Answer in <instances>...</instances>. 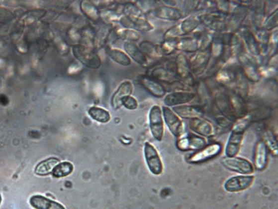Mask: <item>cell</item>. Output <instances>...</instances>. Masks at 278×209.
Masks as SVG:
<instances>
[{
	"label": "cell",
	"mask_w": 278,
	"mask_h": 209,
	"mask_svg": "<svg viewBox=\"0 0 278 209\" xmlns=\"http://www.w3.org/2000/svg\"><path fill=\"white\" fill-rule=\"evenodd\" d=\"M46 13V10L44 9L32 10L23 16V18L21 19V22L26 25L31 23L44 16Z\"/></svg>",
	"instance_id": "cell-39"
},
{
	"label": "cell",
	"mask_w": 278,
	"mask_h": 209,
	"mask_svg": "<svg viewBox=\"0 0 278 209\" xmlns=\"http://www.w3.org/2000/svg\"><path fill=\"white\" fill-rule=\"evenodd\" d=\"M206 142L202 136L196 135H183L177 141L176 146L183 152L196 151L206 146Z\"/></svg>",
	"instance_id": "cell-7"
},
{
	"label": "cell",
	"mask_w": 278,
	"mask_h": 209,
	"mask_svg": "<svg viewBox=\"0 0 278 209\" xmlns=\"http://www.w3.org/2000/svg\"><path fill=\"white\" fill-rule=\"evenodd\" d=\"M120 24L127 29L135 31L148 32L152 30L153 26L144 17H134L123 15L119 20Z\"/></svg>",
	"instance_id": "cell-11"
},
{
	"label": "cell",
	"mask_w": 278,
	"mask_h": 209,
	"mask_svg": "<svg viewBox=\"0 0 278 209\" xmlns=\"http://www.w3.org/2000/svg\"><path fill=\"white\" fill-rule=\"evenodd\" d=\"M123 47L129 58H132L136 63L143 66L147 65V57L137 45L133 42L126 41Z\"/></svg>",
	"instance_id": "cell-24"
},
{
	"label": "cell",
	"mask_w": 278,
	"mask_h": 209,
	"mask_svg": "<svg viewBox=\"0 0 278 209\" xmlns=\"http://www.w3.org/2000/svg\"><path fill=\"white\" fill-rule=\"evenodd\" d=\"M217 81L222 85H229L233 82L234 73L228 69L221 70L217 73Z\"/></svg>",
	"instance_id": "cell-40"
},
{
	"label": "cell",
	"mask_w": 278,
	"mask_h": 209,
	"mask_svg": "<svg viewBox=\"0 0 278 209\" xmlns=\"http://www.w3.org/2000/svg\"><path fill=\"white\" fill-rule=\"evenodd\" d=\"M163 113L165 122L170 132L177 138H180L184 135L185 127L179 117L166 106L163 107Z\"/></svg>",
	"instance_id": "cell-8"
},
{
	"label": "cell",
	"mask_w": 278,
	"mask_h": 209,
	"mask_svg": "<svg viewBox=\"0 0 278 209\" xmlns=\"http://www.w3.org/2000/svg\"><path fill=\"white\" fill-rule=\"evenodd\" d=\"M200 38L195 36L194 38L187 37L177 40V49L186 52H194L200 49L198 39Z\"/></svg>",
	"instance_id": "cell-30"
},
{
	"label": "cell",
	"mask_w": 278,
	"mask_h": 209,
	"mask_svg": "<svg viewBox=\"0 0 278 209\" xmlns=\"http://www.w3.org/2000/svg\"><path fill=\"white\" fill-rule=\"evenodd\" d=\"M173 111L177 116L185 119L202 118L204 115L202 107L195 105L176 106L173 107Z\"/></svg>",
	"instance_id": "cell-18"
},
{
	"label": "cell",
	"mask_w": 278,
	"mask_h": 209,
	"mask_svg": "<svg viewBox=\"0 0 278 209\" xmlns=\"http://www.w3.org/2000/svg\"><path fill=\"white\" fill-rule=\"evenodd\" d=\"M233 73V82L236 91H237L235 93L240 95L242 97H246L249 92V84H248V80L245 76L243 70L241 67L236 68Z\"/></svg>",
	"instance_id": "cell-21"
},
{
	"label": "cell",
	"mask_w": 278,
	"mask_h": 209,
	"mask_svg": "<svg viewBox=\"0 0 278 209\" xmlns=\"http://www.w3.org/2000/svg\"><path fill=\"white\" fill-rule=\"evenodd\" d=\"M107 53L112 60L122 66L127 67L132 63L131 59L129 58L126 53L122 50L110 49Z\"/></svg>",
	"instance_id": "cell-32"
},
{
	"label": "cell",
	"mask_w": 278,
	"mask_h": 209,
	"mask_svg": "<svg viewBox=\"0 0 278 209\" xmlns=\"http://www.w3.org/2000/svg\"><path fill=\"white\" fill-rule=\"evenodd\" d=\"M153 14L157 18L169 20H179L183 16L180 9L167 5L157 7Z\"/></svg>",
	"instance_id": "cell-22"
},
{
	"label": "cell",
	"mask_w": 278,
	"mask_h": 209,
	"mask_svg": "<svg viewBox=\"0 0 278 209\" xmlns=\"http://www.w3.org/2000/svg\"><path fill=\"white\" fill-rule=\"evenodd\" d=\"M215 103L217 108L221 112L224 117L232 122H235V117L230 105L228 94L224 93H217L215 96Z\"/></svg>",
	"instance_id": "cell-14"
},
{
	"label": "cell",
	"mask_w": 278,
	"mask_h": 209,
	"mask_svg": "<svg viewBox=\"0 0 278 209\" xmlns=\"http://www.w3.org/2000/svg\"><path fill=\"white\" fill-rule=\"evenodd\" d=\"M140 83L142 86L154 97L162 98L166 94L164 86L156 80L147 76L141 77Z\"/></svg>",
	"instance_id": "cell-23"
},
{
	"label": "cell",
	"mask_w": 278,
	"mask_h": 209,
	"mask_svg": "<svg viewBox=\"0 0 278 209\" xmlns=\"http://www.w3.org/2000/svg\"><path fill=\"white\" fill-rule=\"evenodd\" d=\"M60 163V160L56 158H51L41 161L35 168V173L39 176L49 175Z\"/></svg>",
	"instance_id": "cell-27"
},
{
	"label": "cell",
	"mask_w": 278,
	"mask_h": 209,
	"mask_svg": "<svg viewBox=\"0 0 278 209\" xmlns=\"http://www.w3.org/2000/svg\"><path fill=\"white\" fill-rule=\"evenodd\" d=\"M160 46L163 54L167 55L172 54L177 49V40L176 39L165 40L162 44Z\"/></svg>",
	"instance_id": "cell-41"
},
{
	"label": "cell",
	"mask_w": 278,
	"mask_h": 209,
	"mask_svg": "<svg viewBox=\"0 0 278 209\" xmlns=\"http://www.w3.org/2000/svg\"><path fill=\"white\" fill-rule=\"evenodd\" d=\"M144 154L146 163L153 175H161L163 171V164L156 149L149 142L145 143Z\"/></svg>",
	"instance_id": "cell-3"
},
{
	"label": "cell",
	"mask_w": 278,
	"mask_h": 209,
	"mask_svg": "<svg viewBox=\"0 0 278 209\" xmlns=\"http://www.w3.org/2000/svg\"><path fill=\"white\" fill-rule=\"evenodd\" d=\"M72 51L75 57L88 68L97 69L102 64L101 59L97 53L84 45L75 44Z\"/></svg>",
	"instance_id": "cell-1"
},
{
	"label": "cell",
	"mask_w": 278,
	"mask_h": 209,
	"mask_svg": "<svg viewBox=\"0 0 278 209\" xmlns=\"http://www.w3.org/2000/svg\"><path fill=\"white\" fill-rule=\"evenodd\" d=\"M263 136L264 139L263 142L266 147L269 148L272 153L277 156L278 152L277 141L273 133L271 131L266 130Z\"/></svg>",
	"instance_id": "cell-37"
},
{
	"label": "cell",
	"mask_w": 278,
	"mask_h": 209,
	"mask_svg": "<svg viewBox=\"0 0 278 209\" xmlns=\"http://www.w3.org/2000/svg\"><path fill=\"white\" fill-rule=\"evenodd\" d=\"M222 147L219 143H212L205 146L200 150L195 152L187 159L188 163L191 164H198L204 162L210 159L214 158L220 154Z\"/></svg>",
	"instance_id": "cell-6"
},
{
	"label": "cell",
	"mask_w": 278,
	"mask_h": 209,
	"mask_svg": "<svg viewBox=\"0 0 278 209\" xmlns=\"http://www.w3.org/2000/svg\"><path fill=\"white\" fill-rule=\"evenodd\" d=\"M116 34L118 38L126 40L129 42L137 41L141 38L140 33L131 29H120L116 31Z\"/></svg>",
	"instance_id": "cell-36"
},
{
	"label": "cell",
	"mask_w": 278,
	"mask_h": 209,
	"mask_svg": "<svg viewBox=\"0 0 278 209\" xmlns=\"http://www.w3.org/2000/svg\"><path fill=\"white\" fill-rule=\"evenodd\" d=\"M211 56V46L204 50H200L189 61L191 71L196 75L203 73L208 66Z\"/></svg>",
	"instance_id": "cell-12"
},
{
	"label": "cell",
	"mask_w": 278,
	"mask_h": 209,
	"mask_svg": "<svg viewBox=\"0 0 278 209\" xmlns=\"http://www.w3.org/2000/svg\"><path fill=\"white\" fill-rule=\"evenodd\" d=\"M122 105L130 110L137 109L138 106L137 100L131 95L126 97L122 100Z\"/></svg>",
	"instance_id": "cell-44"
},
{
	"label": "cell",
	"mask_w": 278,
	"mask_h": 209,
	"mask_svg": "<svg viewBox=\"0 0 278 209\" xmlns=\"http://www.w3.org/2000/svg\"><path fill=\"white\" fill-rule=\"evenodd\" d=\"M243 37L248 50L254 55H259L261 53V48L253 34L250 31H245Z\"/></svg>",
	"instance_id": "cell-33"
},
{
	"label": "cell",
	"mask_w": 278,
	"mask_h": 209,
	"mask_svg": "<svg viewBox=\"0 0 278 209\" xmlns=\"http://www.w3.org/2000/svg\"><path fill=\"white\" fill-rule=\"evenodd\" d=\"M221 163L226 169L241 175H250L254 171L253 165L245 159L239 157H225Z\"/></svg>",
	"instance_id": "cell-2"
},
{
	"label": "cell",
	"mask_w": 278,
	"mask_h": 209,
	"mask_svg": "<svg viewBox=\"0 0 278 209\" xmlns=\"http://www.w3.org/2000/svg\"><path fill=\"white\" fill-rule=\"evenodd\" d=\"M113 30V27L110 23H108L99 28L96 33L94 40V47L97 50L103 48L107 43L110 35Z\"/></svg>",
	"instance_id": "cell-28"
},
{
	"label": "cell",
	"mask_w": 278,
	"mask_h": 209,
	"mask_svg": "<svg viewBox=\"0 0 278 209\" xmlns=\"http://www.w3.org/2000/svg\"><path fill=\"white\" fill-rule=\"evenodd\" d=\"M278 25V9L272 13L264 23V28L266 30H271Z\"/></svg>",
	"instance_id": "cell-42"
},
{
	"label": "cell",
	"mask_w": 278,
	"mask_h": 209,
	"mask_svg": "<svg viewBox=\"0 0 278 209\" xmlns=\"http://www.w3.org/2000/svg\"><path fill=\"white\" fill-rule=\"evenodd\" d=\"M245 131L233 126L225 148L226 157H235L239 154Z\"/></svg>",
	"instance_id": "cell-10"
},
{
	"label": "cell",
	"mask_w": 278,
	"mask_h": 209,
	"mask_svg": "<svg viewBox=\"0 0 278 209\" xmlns=\"http://www.w3.org/2000/svg\"><path fill=\"white\" fill-rule=\"evenodd\" d=\"M255 179L252 175H242L230 178L224 184V188L229 193H237L250 188Z\"/></svg>",
	"instance_id": "cell-9"
},
{
	"label": "cell",
	"mask_w": 278,
	"mask_h": 209,
	"mask_svg": "<svg viewBox=\"0 0 278 209\" xmlns=\"http://www.w3.org/2000/svg\"><path fill=\"white\" fill-rule=\"evenodd\" d=\"M188 125L193 132L203 137H210L215 134L212 125L201 118L190 119Z\"/></svg>",
	"instance_id": "cell-13"
},
{
	"label": "cell",
	"mask_w": 278,
	"mask_h": 209,
	"mask_svg": "<svg viewBox=\"0 0 278 209\" xmlns=\"http://www.w3.org/2000/svg\"><path fill=\"white\" fill-rule=\"evenodd\" d=\"M268 148L263 141H259L254 149L253 166L259 171L264 170L267 166Z\"/></svg>",
	"instance_id": "cell-16"
},
{
	"label": "cell",
	"mask_w": 278,
	"mask_h": 209,
	"mask_svg": "<svg viewBox=\"0 0 278 209\" xmlns=\"http://www.w3.org/2000/svg\"><path fill=\"white\" fill-rule=\"evenodd\" d=\"M122 13L125 14L124 15L134 17H142L144 14L137 4L131 2L123 4Z\"/></svg>",
	"instance_id": "cell-38"
},
{
	"label": "cell",
	"mask_w": 278,
	"mask_h": 209,
	"mask_svg": "<svg viewBox=\"0 0 278 209\" xmlns=\"http://www.w3.org/2000/svg\"><path fill=\"white\" fill-rule=\"evenodd\" d=\"M195 97H196V94L191 92H173L165 97L164 103L168 106H176L190 102Z\"/></svg>",
	"instance_id": "cell-19"
},
{
	"label": "cell",
	"mask_w": 278,
	"mask_h": 209,
	"mask_svg": "<svg viewBox=\"0 0 278 209\" xmlns=\"http://www.w3.org/2000/svg\"><path fill=\"white\" fill-rule=\"evenodd\" d=\"M95 31L90 26H86L81 31V40L80 44L84 45L89 48L93 49L94 40L96 37Z\"/></svg>",
	"instance_id": "cell-31"
},
{
	"label": "cell",
	"mask_w": 278,
	"mask_h": 209,
	"mask_svg": "<svg viewBox=\"0 0 278 209\" xmlns=\"http://www.w3.org/2000/svg\"><path fill=\"white\" fill-rule=\"evenodd\" d=\"M89 115L94 120L100 123H106L110 121V113L105 110L98 107H92L89 110Z\"/></svg>",
	"instance_id": "cell-34"
},
{
	"label": "cell",
	"mask_w": 278,
	"mask_h": 209,
	"mask_svg": "<svg viewBox=\"0 0 278 209\" xmlns=\"http://www.w3.org/2000/svg\"><path fill=\"white\" fill-rule=\"evenodd\" d=\"M133 91V86L131 82L125 81L123 82L111 98V103L114 110H118L122 106V100L127 96H130Z\"/></svg>",
	"instance_id": "cell-15"
},
{
	"label": "cell",
	"mask_w": 278,
	"mask_h": 209,
	"mask_svg": "<svg viewBox=\"0 0 278 209\" xmlns=\"http://www.w3.org/2000/svg\"><path fill=\"white\" fill-rule=\"evenodd\" d=\"M1 202H2V197L1 195H0V205H1Z\"/></svg>",
	"instance_id": "cell-47"
},
{
	"label": "cell",
	"mask_w": 278,
	"mask_h": 209,
	"mask_svg": "<svg viewBox=\"0 0 278 209\" xmlns=\"http://www.w3.org/2000/svg\"><path fill=\"white\" fill-rule=\"evenodd\" d=\"M139 47L147 57L158 59L163 56V53L161 46L153 44L149 41H142L140 44Z\"/></svg>",
	"instance_id": "cell-29"
},
{
	"label": "cell",
	"mask_w": 278,
	"mask_h": 209,
	"mask_svg": "<svg viewBox=\"0 0 278 209\" xmlns=\"http://www.w3.org/2000/svg\"><path fill=\"white\" fill-rule=\"evenodd\" d=\"M151 77L157 81L170 85H174L179 82L176 73L167 68L158 67L153 69L151 72Z\"/></svg>",
	"instance_id": "cell-20"
},
{
	"label": "cell",
	"mask_w": 278,
	"mask_h": 209,
	"mask_svg": "<svg viewBox=\"0 0 278 209\" xmlns=\"http://www.w3.org/2000/svg\"><path fill=\"white\" fill-rule=\"evenodd\" d=\"M230 105L234 114L238 119L246 117L248 113V106L243 97L237 93L228 94Z\"/></svg>",
	"instance_id": "cell-17"
},
{
	"label": "cell",
	"mask_w": 278,
	"mask_h": 209,
	"mask_svg": "<svg viewBox=\"0 0 278 209\" xmlns=\"http://www.w3.org/2000/svg\"><path fill=\"white\" fill-rule=\"evenodd\" d=\"M120 15L116 12L115 10L108 9L100 12V17H102L106 21H113L119 20Z\"/></svg>",
	"instance_id": "cell-43"
},
{
	"label": "cell",
	"mask_w": 278,
	"mask_h": 209,
	"mask_svg": "<svg viewBox=\"0 0 278 209\" xmlns=\"http://www.w3.org/2000/svg\"><path fill=\"white\" fill-rule=\"evenodd\" d=\"M67 35L70 39L75 43H79L81 40V31L74 27H71L67 31Z\"/></svg>",
	"instance_id": "cell-45"
},
{
	"label": "cell",
	"mask_w": 278,
	"mask_h": 209,
	"mask_svg": "<svg viewBox=\"0 0 278 209\" xmlns=\"http://www.w3.org/2000/svg\"><path fill=\"white\" fill-rule=\"evenodd\" d=\"M80 9L85 16L94 22H97L100 19V11L96 4L92 1H82Z\"/></svg>",
	"instance_id": "cell-26"
},
{
	"label": "cell",
	"mask_w": 278,
	"mask_h": 209,
	"mask_svg": "<svg viewBox=\"0 0 278 209\" xmlns=\"http://www.w3.org/2000/svg\"><path fill=\"white\" fill-rule=\"evenodd\" d=\"M74 171V166L69 162H63L58 164L52 174L53 177L60 178L67 177L72 174Z\"/></svg>",
	"instance_id": "cell-35"
},
{
	"label": "cell",
	"mask_w": 278,
	"mask_h": 209,
	"mask_svg": "<svg viewBox=\"0 0 278 209\" xmlns=\"http://www.w3.org/2000/svg\"><path fill=\"white\" fill-rule=\"evenodd\" d=\"M151 133L156 140L161 141L164 133V122L161 107L155 105L152 107L149 115Z\"/></svg>",
	"instance_id": "cell-5"
},
{
	"label": "cell",
	"mask_w": 278,
	"mask_h": 209,
	"mask_svg": "<svg viewBox=\"0 0 278 209\" xmlns=\"http://www.w3.org/2000/svg\"><path fill=\"white\" fill-rule=\"evenodd\" d=\"M176 74L179 80H181L186 85L194 87L196 84V81L191 74L190 64L187 58L182 54L177 56L176 59Z\"/></svg>",
	"instance_id": "cell-4"
},
{
	"label": "cell",
	"mask_w": 278,
	"mask_h": 209,
	"mask_svg": "<svg viewBox=\"0 0 278 209\" xmlns=\"http://www.w3.org/2000/svg\"><path fill=\"white\" fill-rule=\"evenodd\" d=\"M29 203L35 209H66L62 205L41 195H34L29 200Z\"/></svg>",
	"instance_id": "cell-25"
},
{
	"label": "cell",
	"mask_w": 278,
	"mask_h": 209,
	"mask_svg": "<svg viewBox=\"0 0 278 209\" xmlns=\"http://www.w3.org/2000/svg\"><path fill=\"white\" fill-rule=\"evenodd\" d=\"M13 15L7 9L0 8V22H7L13 19Z\"/></svg>",
	"instance_id": "cell-46"
}]
</instances>
